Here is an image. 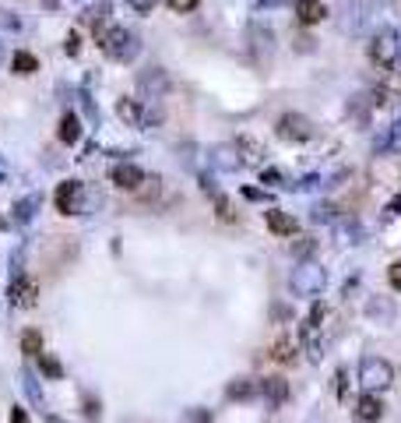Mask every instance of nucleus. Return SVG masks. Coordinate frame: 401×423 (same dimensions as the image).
<instances>
[{"label":"nucleus","instance_id":"473e14b6","mask_svg":"<svg viewBox=\"0 0 401 423\" xmlns=\"http://www.w3.org/2000/svg\"><path fill=\"white\" fill-rule=\"evenodd\" d=\"M387 279H391V286L401 293V261H394L391 269H387Z\"/></svg>","mask_w":401,"mask_h":423},{"label":"nucleus","instance_id":"1a4fd4ad","mask_svg":"<svg viewBox=\"0 0 401 423\" xmlns=\"http://www.w3.org/2000/svg\"><path fill=\"white\" fill-rule=\"evenodd\" d=\"M247 39H250V53H254L257 61H264L268 53L275 49V32H271V29H264V25H257V22L247 29Z\"/></svg>","mask_w":401,"mask_h":423},{"label":"nucleus","instance_id":"6ab92c4d","mask_svg":"<svg viewBox=\"0 0 401 423\" xmlns=\"http://www.w3.org/2000/svg\"><path fill=\"white\" fill-rule=\"evenodd\" d=\"M257 392H261V385H257V381H250V378H236L233 385L225 388V395H229V399H254Z\"/></svg>","mask_w":401,"mask_h":423},{"label":"nucleus","instance_id":"9b49d317","mask_svg":"<svg viewBox=\"0 0 401 423\" xmlns=\"http://www.w3.org/2000/svg\"><path fill=\"white\" fill-rule=\"evenodd\" d=\"M296 18L300 25H317L327 18V4L324 0H296Z\"/></svg>","mask_w":401,"mask_h":423},{"label":"nucleus","instance_id":"e433bc0d","mask_svg":"<svg viewBox=\"0 0 401 423\" xmlns=\"http://www.w3.org/2000/svg\"><path fill=\"white\" fill-rule=\"evenodd\" d=\"M261 180H264V184H278V180H281V173H278V170H264V173H261Z\"/></svg>","mask_w":401,"mask_h":423},{"label":"nucleus","instance_id":"aec40b11","mask_svg":"<svg viewBox=\"0 0 401 423\" xmlns=\"http://www.w3.org/2000/svg\"><path fill=\"white\" fill-rule=\"evenodd\" d=\"M271 360H278V363H296V342L285 335V339H278L275 346H271Z\"/></svg>","mask_w":401,"mask_h":423},{"label":"nucleus","instance_id":"a211bd4d","mask_svg":"<svg viewBox=\"0 0 401 423\" xmlns=\"http://www.w3.org/2000/svg\"><path fill=\"white\" fill-rule=\"evenodd\" d=\"M60 141L64 145H78L81 141V117L78 113H64V120H60Z\"/></svg>","mask_w":401,"mask_h":423},{"label":"nucleus","instance_id":"58836bf2","mask_svg":"<svg viewBox=\"0 0 401 423\" xmlns=\"http://www.w3.org/2000/svg\"><path fill=\"white\" fill-rule=\"evenodd\" d=\"M85 413H88V416H92V420H95V416H99V406H95V399H88V409H85Z\"/></svg>","mask_w":401,"mask_h":423},{"label":"nucleus","instance_id":"39448f33","mask_svg":"<svg viewBox=\"0 0 401 423\" xmlns=\"http://www.w3.org/2000/svg\"><path fill=\"white\" fill-rule=\"evenodd\" d=\"M208 163L218 170V173H236L243 166V155H240V145H215L208 148Z\"/></svg>","mask_w":401,"mask_h":423},{"label":"nucleus","instance_id":"9d476101","mask_svg":"<svg viewBox=\"0 0 401 423\" xmlns=\"http://www.w3.org/2000/svg\"><path fill=\"white\" fill-rule=\"evenodd\" d=\"M109 180L117 184L120 191H138V187L145 184V173H141L138 166H131V163H120V166H113Z\"/></svg>","mask_w":401,"mask_h":423},{"label":"nucleus","instance_id":"72a5a7b5","mask_svg":"<svg viewBox=\"0 0 401 423\" xmlns=\"http://www.w3.org/2000/svg\"><path fill=\"white\" fill-rule=\"evenodd\" d=\"M313 247H317V244H313L310 237H303V244H296L293 250H296V257H310V254H313Z\"/></svg>","mask_w":401,"mask_h":423},{"label":"nucleus","instance_id":"ddd939ff","mask_svg":"<svg viewBox=\"0 0 401 423\" xmlns=\"http://www.w3.org/2000/svg\"><path fill=\"white\" fill-rule=\"evenodd\" d=\"M268 230L278 233V237H293V233H300V223H296V216H289V212L271 208L268 212Z\"/></svg>","mask_w":401,"mask_h":423},{"label":"nucleus","instance_id":"c9c22d12","mask_svg":"<svg viewBox=\"0 0 401 423\" xmlns=\"http://www.w3.org/2000/svg\"><path fill=\"white\" fill-rule=\"evenodd\" d=\"M152 4H155V0H131V8H134L138 15H148V11H152Z\"/></svg>","mask_w":401,"mask_h":423},{"label":"nucleus","instance_id":"4c0bfd02","mask_svg":"<svg viewBox=\"0 0 401 423\" xmlns=\"http://www.w3.org/2000/svg\"><path fill=\"white\" fill-rule=\"evenodd\" d=\"M11 423H28V416H25V409H11Z\"/></svg>","mask_w":401,"mask_h":423},{"label":"nucleus","instance_id":"7ed1b4c3","mask_svg":"<svg viewBox=\"0 0 401 423\" xmlns=\"http://www.w3.org/2000/svg\"><path fill=\"white\" fill-rule=\"evenodd\" d=\"M394 381V367L384 360V356H366L363 367H359V385L366 392H380V388H391Z\"/></svg>","mask_w":401,"mask_h":423},{"label":"nucleus","instance_id":"0eeeda50","mask_svg":"<svg viewBox=\"0 0 401 423\" xmlns=\"http://www.w3.org/2000/svg\"><path fill=\"white\" fill-rule=\"evenodd\" d=\"M370 57H373L377 64H384V67L398 57V35H394L391 29H380V32L373 35V42H370Z\"/></svg>","mask_w":401,"mask_h":423},{"label":"nucleus","instance_id":"bb28decb","mask_svg":"<svg viewBox=\"0 0 401 423\" xmlns=\"http://www.w3.org/2000/svg\"><path fill=\"white\" fill-rule=\"evenodd\" d=\"M39 367H42V374L53 378V381H60V378H64V367L56 363L53 356H46V353H39Z\"/></svg>","mask_w":401,"mask_h":423},{"label":"nucleus","instance_id":"f704fd0d","mask_svg":"<svg viewBox=\"0 0 401 423\" xmlns=\"http://www.w3.org/2000/svg\"><path fill=\"white\" fill-rule=\"evenodd\" d=\"M317 39H310V35H296V49H303V53H313L317 46H313Z\"/></svg>","mask_w":401,"mask_h":423},{"label":"nucleus","instance_id":"c85d7f7f","mask_svg":"<svg viewBox=\"0 0 401 423\" xmlns=\"http://www.w3.org/2000/svg\"><path fill=\"white\" fill-rule=\"evenodd\" d=\"M22 29V18L8 8H0V32H18Z\"/></svg>","mask_w":401,"mask_h":423},{"label":"nucleus","instance_id":"412c9836","mask_svg":"<svg viewBox=\"0 0 401 423\" xmlns=\"http://www.w3.org/2000/svg\"><path fill=\"white\" fill-rule=\"evenodd\" d=\"M117 113H120V120H124V124H145V113H141V102H134V99H120V106H117Z\"/></svg>","mask_w":401,"mask_h":423},{"label":"nucleus","instance_id":"f03ea898","mask_svg":"<svg viewBox=\"0 0 401 423\" xmlns=\"http://www.w3.org/2000/svg\"><path fill=\"white\" fill-rule=\"evenodd\" d=\"M289 286H293L296 296H317V293H324V286H327V272L320 269L317 261H303L300 269L293 272Z\"/></svg>","mask_w":401,"mask_h":423},{"label":"nucleus","instance_id":"393cba45","mask_svg":"<svg viewBox=\"0 0 401 423\" xmlns=\"http://www.w3.org/2000/svg\"><path fill=\"white\" fill-rule=\"evenodd\" d=\"M22 353H28V356H39V353H42V335H39L35 328H28V332L22 335Z\"/></svg>","mask_w":401,"mask_h":423},{"label":"nucleus","instance_id":"7c9ffc66","mask_svg":"<svg viewBox=\"0 0 401 423\" xmlns=\"http://www.w3.org/2000/svg\"><path fill=\"white\" fill-rule=\"evenodd\" d=\"M64 49L71 53V57H78V53H81V35H78V32H67V42H64Z\"/></svg>","mask_w":401,"mask_h":423},{"label":"nucleus","instance_id":"f8f14e48","mask_svg":"<svg viewBox=\"0 0 401 423\" xmlns=\"http://www.w3.org/2000/svg\"><path fill=\"white\" fill-rule=\"evenodd\" d=\"M35 296H39V286H35L32 279L18 276V279L11 282V303H15V307H32Z\"/></svg>","mask_w":401,"mask_h":423},{"label":"nucleus","instance_id":"a19ab883","mask_svg":"<svg viewBox=\"0 0 401 423\" xmlns=\"http://www.w3.org/2000/svg\"><path fill=\"white\" fill-rule=\"evenodd\" d=\"M398 212H401V198H394V205L387 208V216H398Z\"/></svg>","mask_w":401,"mask_h":423},{"label":"nucleus","instance_id":"ea45409f","mask_svg":"<svg viewBox=\"0 0 401 423\" xmlns=\"http://www.w3.org/2000/svg\"><path fill=\"white\" fill-rule=\"evenodd\" d=\"M8 180V163H4V155H0V184Z\"/></svg>","mask_w":401,"mask_h":423},{"label":"nucleus","instance_id":"cd10ccee","mask_svg":"<svg viewBox=\"0 0 401 423\" xmlns=\"http://www.w3.org/2000/svg\"><path fill=\"white\" fill-rule=\"evenodd\" d=\"M22 381H25L28 399H32L35 406H42V392H39V381H35V374H32V370H22Z\"/></svg>","mask_w":401,"mask_h":423},{"label":"nucleus","instance_id":"4be33fe9","mask_svg":"<svg viewBox=\"0 0 401 423\" xmlns=\"http://www.w3.org/2000/svg\"><path fill=\"white\" fill-rule=\"evenodd\" d=\"M11 67H15V74H35V71H39V61L32 57V53L18 49V53H15V61H11Z\"/></svg>","mask_w":401,"mask_h":423},{"label":"nucleus","instance_id":"79ce46f5","mask_svg":"<svg viewBox=\"0 0 401 423\" xmlns=\"http://www.w3.org/2000/svg\"><path fill=\"white\" fill-rule=\"evenodd\" d=\"M0 64H4V42H0Z\"/></svg>","mask_w":401,"mask_h":423},{"label":"nucleus","instance_id":"2eb2a0df","mask_svg":"<svg viewBox=\"0 0 401 423\" xmlns=\"http://www.w3.org/2000/svg\"><path fill=\"white\" fill-rule=\"evenodd\" d=\"M261 392H264V399H268L271 409L285 406V399H289V385H285L281 378H264V381H261Z\"/></svg>","mask_w":401,"mask_h":423},{"label":"nucleus","instance_id":"5701e85b","mask_svg":"<svg viewBox=\"0 0 401 423\" xmlns=\"http://www.w3.org/2000/svg\"><path fill=\"white\" fill-rule=\"evenodd\" d=\"M310 219H313V223H334V219H338V208H334L331 201H317L313 212H310Z\"/></svg>","mask_w":401,"mask_h":423},{"label":"nucleus","instance_id":"6e6552de","mask_svg":"<svg viewBox=\"0 0 401 423\" xmlns=\"http://www.w3.org/2000/svg\"><path fill=\"white\" fill-rule=\"evenodd\" d=\"M138 88H141V95L158 99V95L169 92V74H165L162 67H145V71L138 74Z\"/></svg>","mask_w":401,"mask_h":423},{"label":"nucleus","instance_id":"dca6fc26","mask_svg":"<svg viewBox=\"0 0 401 423\" xmlns=\"http://www.w3.org/2000/svg\"><path fill=\"white\" fill-rule=\"evenodd\" d=\"M356 416H359L363 423H377V420L384 416V402H380L373 392H366V395L356 402Z\"/></svg>","mask_w":401,"mask_h":423},{"label":"nucleus","instance_id":"4468645a","mask_svg":"<svg viewBox=\"0 0 401 423\" xmlns=\"http://www.w3.org/2000/svg\"><path fill=\"white\" fill-rule=\"evenodd\" d=\"M366 314L373 317L377 325H391L394 317H398V307H394V300H391V296H373V300H370V307H366Z\"/></svg>","mask_w":401,"mask_h":423},{"label":"nucleus","instance_id":"a878e982","mask_svg":"<svg viewBox=\"0 0 401 423\" xmlns=\"http://www.w3.org/2000/svg\"><path fill=\"white\" fill-rule=\"evenodd\" d=\"M81 18H85L88 25H95V29H99V18H102V22L109 18V4H106V0H99V4L85 8V15H81Z\"/></svg>","mask_w":401,"mask_h":423},{"label":"nucleus","instance_id":"f257e3e1","mask_svg":"<svg viewBox=\"0 0 401 423\" xmlns=\"http://www.w3.org/2000/svg\"><path fill=\"white\" fill-rule=\"evenodd\" d=\"M99 46H102V53H106L109 61H120V64H131L138 53H141V39L134 32H127V29H109V32H102Z\"/></svg>","mask_w":401,"mask_h":423},{"label":"nucleus","instance_id":"c756f323","mask_svg":"<svg viewBox=\"0 0 401 423\" xmlns=\"http://www.w3.org/2000/svg\"><path fill=\"white\" fill-rule=\"evenodd\" d=\"M183 423H211V413L208 409H187Z\"/></svg>","mask_w":401,"mask_h":423},{"label":"nucleus","instance_id":"f3484780","mask_svg":"<svg viewBox=\"0 0 401 423\" xmlns=\"http://www.w3.org/2000/svg\"><path fill=\"white\" fill-rule=\"evenodd\" d=\"M39 205H42V198H39V194H28V198H22V201L15 205V216H11V219H15L18 226H28V223L35 219Z\"/></svg>","mask_w":401,"mask_h":423},{"label":"nucleus","instance_id":"423d86ee","mask_svg":"<svg viewBox=\"0 0 401 423\" xmlns=\"http://www.w3.org/2000/svg\"><path fill=\"white\" fill-rule=\"evenodd\" d=\"M81 194H85V184L64 180L60 187H56V212H60V216H74V212H81Z\"/></svg>","mask_w":401,"mask_h":423},{"label":"nucleus","instance_id":"2f4dec72","mask_svg":"<svg viewBox=\"0 0 401 423\" xmlns=\"http://www.w3.org/2000/svg\"><path fill=\"white\" fill-rule=\"evenodd\" d=\"M201 4V0H169V8L173 11H180V15H187V11H194Z\"/></svg>","mask_w":401,"mask_h":423},{"label":"nucleus","instance_id":"b1692460","mask_svg":"<svg viewBox=\"0 0 401 423\" xmlns=\"http://www.w3.org/2000/svg\"><path fill=\"white\" fill-rule=\"evenodd\" d=\"M349 113H352V120H356L359 127H366V124H370V102H363V95H356V99L349 102Z\"/></svg>","mask_w":401,"mask_h":423},{"label":"nucleus","instance_id":"20e7f679","mask_svg":"<svg viewBox=\"0 0 401 423\" xmlns=\"http://www.w3.org/2000/svg\"><path fill=\"white\" fill-rule=\"evenodd\" d=\"M278 138L281 141H310L313 138V124L303 117V113H285L281 120H278Z\"/></svg>","mask_w":401,"mask_h":423}]
</instances>
